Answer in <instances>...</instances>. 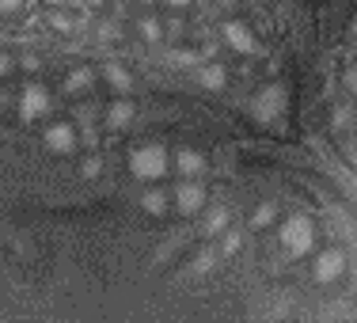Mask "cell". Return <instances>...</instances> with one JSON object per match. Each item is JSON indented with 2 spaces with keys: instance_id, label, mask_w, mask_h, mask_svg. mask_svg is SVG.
<instances>
[{
  "instance_id": "6da1fadb",
  "label": "cell",
  "mask_w": 357,
  "mask_h": 323,
  "mask_svg": "<svg viewBox=\"0 0 357 323\" xmlns=\"http://www.w3.org/2000/svg\"><path fill=\"white\" fill-rule=\"evenodd\" d=\"M225 38L232 42V46L240 50V54H251V50H255V42H251V35H248V31L240 27V23H225Z\"/></svg>"
},
{
  "instance_id": "7a4b0ae2",
  "label": "cell",
  "mask_w": 357,
  "mask_h": 323,
  "mask_svg": "<svg viewBox=\"0 0 357 323\" xmlns=\"http://www.w3.org/2000/svg\"><path fill=\"white\" fill-rule=\"evenodd\" d=\"M137 167H141V175H160V152H141Z\"/></svg>"
},
{
  "instance_id": "3957f363",
  "label": "cell",
  "mask_w": 357,
  "mask_h": 323,
  "mask_svg": "<svg viewBox=\"0 0 357 323\" xmlns=\"http://www.w3.org/2000/svg\"><path fill=\"white\" fill-rule=\"evenodd\" d=\"M50 27H57V31H73L76 23H73V15H65V12H57V15H50Z\"/></svg>"
},
{
  "instance_id": "277c9868",
  "label": "cell",
  "mask_w": 357,
  "mask_h": 323,
  "mask_svg": "<svg viewBox=\"0 0 357 323\" xmlns=\"http://www.w3.org/2000/svg\"><path fill=\"white\" fill-rule=\"evenodd\" d=\"M141 35L144 38H160V23L156 20H141Z\"/></svg>"
},
{
  "instance_id": "5b68a950",
  "label": "cell",
  "mask_w": 357,
  "mask_h": 323,
  "mask_svg": "<svg viewBox=\"0 0 357 323\" xmlns=\"http://www.w3.org/2000/svg\"><path fill=\"white\" fill-rule=\"evenodd\" d=\"M23 0H0V12H12V8H20Z\"/></svg>"
},
{
  "instance_id": "8992f818",
  "label": "cell",
  "mask_w": 357,
  "mask_h": 323,
  "mask_svg": "<svg viewBox=\"0 0 357 323\" xmlns=\"http://www.w3.org/2000/svg\"><path fill=\"white\" fill-rule=\"evenodd\" d=\"M167 4H175V8H183V4H190V0H167Z\"/></svg>"
},
{
  "instance_id": "52a82bcc",
  "label": "cell",
  "mask_w": 357,
  "mask_h": 323,
  "mask_svg": "<svg viewBox=\"0 0 357 323\" xmlns=\"http://www.w3.org/2000/svg\"><path fill=\"white\" fill-rule=\"evenodd\" d=\"M42 4H65V0H42Z\"/></svg>"
},
{
  "instance_id": "ba28073f",
  "label": "cell",
  "mask_w": 357,
  "mask_h": 323,
  "mask_svg": "<svg viewBox=\"0 0 357 323\" xmlns=\"http://www.w3.org/2000/svg\"><path fill=\"white\" fill-rule=\"evenodd\" d=\"M4 69H8V61H4V57H0V73H4Z\"/></svg>"
}]
</instances>
